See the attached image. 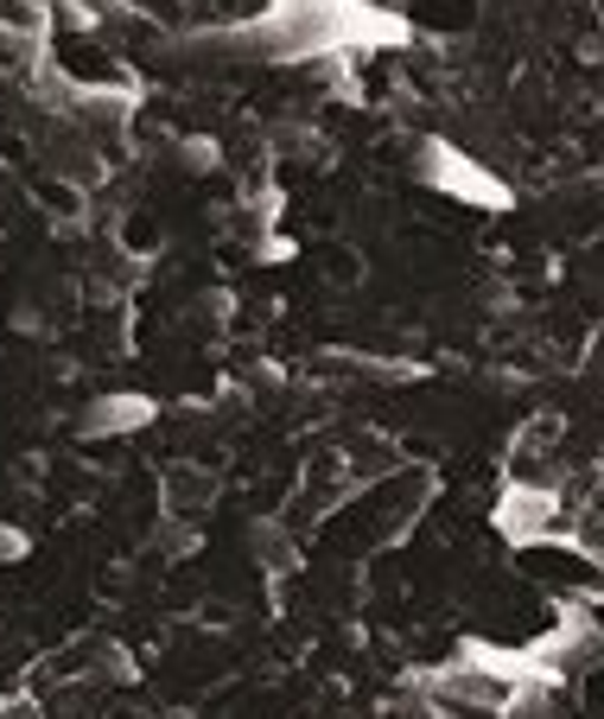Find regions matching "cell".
<instances>
[{"label": "cell", "instance_id": "obj_3", "mask_svg": "<svg viewBox=\"0 0 604 719\" xmlns=\"http://www.w3.org/2000/svg\"><path fill=\"white\" fill-rule=\"evenodd\" d=\"M185 166H191V173H217V140L191 135V140H185Z\"/></svg>", "mask_w": 604, "mask_h": 719}, {"label": "cell", "instance_id": "obj_1", "mask_svg": "<svg viewBox=\"0 0 604 719\" xmlns=\"http://www.w3.org/2000/svg\"><path fill=\"white\" fill-rule=\"evenodd\" d=\"M420 173L433 185H446V191H458V198H471V204H491V210H509V191L496 179H484L477 166H471L458 147H446V140H426L420 147Z\"/></svg>", "mask_w": 604, "mask_h": 719}, {"label": "cell", "instance_id": "obj_4", "mask_svg": "<svg viewBox=\"0 0 604 719\" xmlns=\"http://www.w3.org/2000/svg\"><path fill=\"white\" fill-rule=\"evenodd\" d=\"M26 554H32V541H26L20 529H7V522H0V567H13V561H26Z\"/></svg>", "mask_w": 604, "mask_h": 719}, {"label": "cell", "instance_id": "obj_2", "mask_svg": "<svg viewBox=\"0 0 604 719\" xmlns=\"http://www.w3.org/2000/svg\"><path fill=\"white\" fill-rule=\"evenodd\" d=\"M154 414L159 407L147 402V395H96L77 427H83V440H115V433H140Z\"/></svg>", "mask_w": 604, "mask_h": 719}]
</instances>
